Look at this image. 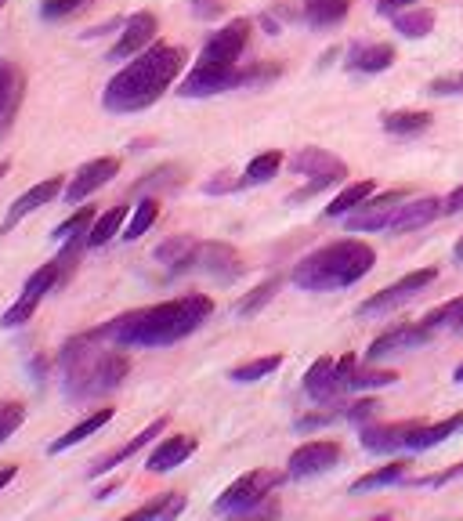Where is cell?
<instances>
[{
  "label": "cell",
  "mask_w": 463,
  "mask_h": 521,
  "mask_svg": "<svg viewBox=\"0 0 463 521\" xmlns=\"http://www.w3.org/2000/svg\"><path fill=\"white\" fill-rule=\"evenodd\" d=\"M210 315H214V301L207 294H185L178 301L123 312L98 330H102L105 341L120 344V348H167V344L192 337Z\"/></svg>",
  "instance_id": "6da1fadb"
},
{
  "label": "cell",
  "mask_w": 463,
  "mask_h": 521,
  "mask_svg": "<svg viewBox=\"0 0 463 521\" xmlns=\"http://www.w3.org/2000/svg\"><path fill=\"white\" fill-rule=\"evenodd\" d=\"M58 370H62V388L76 402L109 395L131 373V359L120 351V344L105 341L102 330H87L58 351Z\"/></svg>",
  "instance_id": "7a4b0ae2"
},
{
  "label": "cell",
  "mask_w": 463,
  "mask_h": 521,
  "mask_svg": "<svg viewBox=\"0 0 463 521\" xmlns=\"http://www.w3.org/2000/svg\"><path fill=\"white\" fill-rule=\"evenodd\" d=\"M181 66H185V51L174 48V44H152L142 55H134L131 62L105 84L102 105L116 116L142 113V109L160 102L163 91L178 80Z\"/></svg>",
  "instance_id": "3957f363"
},
{
  "label": "cell",
  "mask_w": 463,
  "mask_h": 521,
  "mask_svg": "<svg viewBox=\"0 0 463 521\" xmlns=\"http://www.w3.org/2000/svg\"><path fill=\"white\" fill-rule=\"evenodd\" d=\"M377 265V250L362 243V239H337L326 243L315 254L301 257L293 265V286H301L308 294H330V290H344L355 286L369 268Z\"/></svg>",
  "instance_id": "277c9868"
},
{
  "label": "cell",
  "mask_w": 463,
  "mask_h": 521,
  "mask_svg": "<svg viewBox=\"0 0 463 521\" xmlns=\"http://www.w3.org/2000/svg\"><path fill=\"white\" fill-rule=\"evenodd\" d=\"M279 482H283V474H275V471L243 474V478H236V482L218 496L214 511L218 514H261V518H272V514H279V507H275V500H272V489Z\"/></svg>",
  "instance_id": "5b68a950"
},
{
  "label": "cell",
  "mask_w": 463,
  "mask_h": 521,
  "mask_svg": "<svg viewBox=\"0 0 463 521\" xmlns=\"http://www.w3.org/2000/svg\"><path fill=\"white\" fill-rule=\"evenodd\" d=\"M435 268H416V272L402 275L398 283L384 286L380 294H373L369 301L359 304V315L366 319V315H384V312H395V308H402V304H409L416 294H424L427 286L435 283Z\"/></svg>",
  "instance_id": "8992f818"
},
{
  "label": "cell",
  "mask_w": 463,
  "mask_h": 521,
  "mask_svg": "<svg viewBox=\"0 0 463 521\" xmlns=\"http://www.w3.org/2000/svg\"><path fill=\"white\" fill-rule=\"evenodd\" d=\"M246 40H250V19H232L228 26H221L218 33H210L203 51H199V62H210V66H239V58L246 51Z\"/></svg>",
  "instance_id": "52a82bcc"
},
{
  "label": "cell",
  "mask_w": 463,
  "mask_h": 521,
  "mask_svg": "<svg viewBox=\"0 0 463 521\" xmlns=\"http://www.w3.org/2000/svg\"><path fill=\"white\" fill-rule=\"evenodd\" d=\"M406 199H409L406 189H391V192H380V196H369L362 207H355L348 214V232H380V228H388Z\"/></svg>",
  "instance_id": "ba28073f"
},
{
  "label": "cell",
  "mask_w": 463,
  "mask_h": 521,
  "mask_svg": "<svg viewBox=\"0 0 463 521\" xmlns=\"http://www.w3.org/2000/svg\"><path fill=\"white\" fill-rule=\"evenodd\" d=\"M344 449L330 438H319V442H304L290 453L286 460V478H315V474H326L330 467L341 464Z\"/></svg>",
  "instance_id": "9c48e42d"
},
{
  "label": "cell",
  "mask_w": 463,
  "mask_h": 521,
  "mask_svg": "<svg viewBox=\"0 0 463 521\" xmlns=\"http://www.w3.org/2000/svg\"><path fill=\"white\" fill-rule=\"evenodd\" d=\"M239 66H210V62H196L192 73L181 80L178 95L181 98H207L221 95V91H232L236 87Z\"/></svg>",
  "instance_id": "30bf717a"
},
{
  "label": "cell",
  "mask_w": 463,
  "mask_h": 521,
  "mask_svg": "<svg viewBox=\"0 0 463 521\" xmlns=\"http://www.w3.org/2000/svg\"><path fill=\"white\" fill-rule=\"evenodd\" d=\"M156 33H160V19H156L152 11H134L131 19L123 22V33L113 44V51H109V58H113V62H123V58L142 55L145 48L156 44Z\"/></svg>",
  "instance_id": "8fae6325"
},
{
  "label": "cell",
  "mask_w": 463,
  "mask_h": 521,
  "mask_svg": "<svg viewBox=\"0 0 463 521\" xmlns=\"http://www.w3.org/2000/svg\"><path fill=\"white\" fill-rule=\"evenodd\" d=\"M435 337V330L427 323H406V326H395V330L380 333L377 341L369 344L366 359L369 362H380V359H391V355H402V351H416L424 348L427 341Z\"/></svg>",
  "instance_id": "7c38bea8"
},
{
  "label": "cell",
  "mask_w": 463,
  "mask_h": 521,
  "mask_svg": "<svg viewBox=\"0 0 463 521\" xmlns=\"http://www.w3.org/2000/svg\"><path fill=\"white\" fill-rule=\"evenodd\" d=\"M120 174V160L116 156H102V160H91V163H84L80 171L73 174V181L66 185V203H84L87 196H95L98 189H105L109 181Z\"/></svg>",
  "instance_id": "4fadbf2b"
},
{
  "label": "cell",
  "mask_w": 463,
  "mask_h": 521,
  "mask_svg": "<svg viewBox=\"0 0 463 521\" xmlns=\"http://www.w3.org/2000/svg\"><path fill=\"white\" fill-rule=\"evenodd\" d=\"M192 272H207L221 283H232L243 275V257L228 243H199L196 247V261H192Z\"/></svg>",
  "instance_id": "5bb4252c"
},
{
  "label": "cell",
  "mask_w": 463,
  "mask_h": 521,
  "mask_svg": "<svg viewBox=\"0 0 463 521\" xmlns=\"http://www.w3.org/2000/svg\"><path fill=\"white\" fill-rule=\"evenodd\" d=\"M304 395L312 398V402H322V406H330V402H337L344 395L333 355H322L319 362H312V370L304 373Z\"/></svg>",
  "instance_id": "9a60e30c"
},
{
  "label": "cell",
  "mask_w": 463,
  "mask_h": 521,
  "mask_svg": "<svg viewBox=\"0 0 463 521\" xmlns=\"http://www.w3.org/2000/svg\"><path fill=\"white\" fill-rule=\"evenodd\" d=\"M58 192H62V178L37 181V185H33V189H26V192H22V196L15 199V203H11V210H8V221H4V225H0V236H8L11 228L19 225V221L26 218V214H33V210H40V207H48V203L58 196Z\"/></svg>",
  "instance_id": "2e32d148"
},
{
  "label": "cell",
  "mask_w": 463,
  "mask_h": 521,
  "mask_svg": "<svg viewBox=\"0 0 463 521\" xmlns=\"http://www.w3.org/2000/svg\"><path fill=\"white\" fill-rule=\"evenodd\" d=\"M413 431L416 420H406V424H362V449H369V453L409 449V435Z\"/></svg>",
  "instance_id": "e0dca14e"
},
{
  "label": "cell",
  "mask_w": 463,
  "mask_h": 521,
  "mask_svg": "<svg viewBox=\"0 0 463 521\" xmlns=\"http://www.w3.org/2000/svg\"><path fill=\"white\" fill-rule=\"evenodd\" d=\"M435 218H442V199H435V196L406 199V203L398 207L395 221L388 225V232H395V236H402V232H416V228L431 225Z\"/></svg>",
  "instance_id": "ac0fdd59"
},
{
  "label": "cell",
  "mask_w": 463,
  "mask_h": 521,
  "mask_svg": "<svg viewBox=\"0 0 463 521\" xmlns=\"http://www.w3.org/2000/svg\"><path fill=\"white\" fill-rule=\"evenodd\" d=\"M192 453H196V438L192 435H171L152 449L149 460H145V467H149L152 474H167V471H174V467L185 464Z\"/></svg>",
  "instance_id": "d6986e66"
},
{
  "label": "cell",
  "mask_w": 463,
  "mask_h": 521,
  "mask_svg": "<svg viewBox=\"0 0 463 521\" xmlns=\"http://www.w3.org/2000/svg\"><path fill=\"white\" fill-rule=\"evenodd\" d=\"M290 167L297 174H304V178H322V174L348 178V163L337 160V156H333V152H326V149H315V145H308V149L297 152V156L290 160Z\"/></svg>",
  "instance_id": "ffe728a7"
},
{
  "label": "cell",
  "mask_w": 463,
  "mask_h": 521,
  "mask_svg": "<svg viewBox=\"0 0 463 521\" xmlns=\"http://www.w3.org/2000/svg\"><path fill=\"white\" fill-rule=\"evenodd\" d=\"M163 431H167V417H160V420H152L149 427H145V431H138V435L131 438V442H127V446H120L116 449V453H109V456H102V460H98L95 467H91V474H105V471H113V467H120V464H127V460H131L134 453H142L145 446H149L152 438H160Z\"/></svg>",
  "instance_id": "44dd1931"
},
{
  "label": "cell",
  "mask_w": 463,
  "mask_h": 521,
  "mask_svg": "<svg viewBox=\"0 0 463 521\" xmlns=\"http://www.w3.org/2000/svg\"><path fill=\"white\" fill-rule=\"evenodd\" d=\"M196 247H199V239L192 236H174L167 239V243H160L156 247V261H160L167 272L181 275V272H192V261H196Z\"/></svg>",
  "instance_id": "7402d4cb"
},
{
  "label": "cell",
  "mask_w": 463,
  "mask_h": 521,
  "mask_svg": "<svg viewBox=\"0 0 463 521\" xmlns=\"http://www.w3.org/2000/svg\"><path fill=\"white\" fill-rule=\"evenodd\" d=\"M460 431H463V413L460 417L438 420V424H416V431L409 435V449H413V453H424V449L442 446L445 438L460 435Z\"/></svg>",
  "instance_id": "603a6c76"
},
{
  "label": "cell",
  "mask_w": 463,
  "mask_h": 521,
  "mask_svg": "<svg viewBox=\"0 0 463 521\" xmlns=\"http://www.w3.org/2000/svg\"><path fill=\"white\" fill-rule=\"evenodd\" d=\"M391 62H395V48L391 44H359L348 55L351 73H384Z\"/></svg>",
  "instance_id": "cb8c5ba5"
},
{
  "label": "cell",
  "mask_w": 463,
  "mask_h": 521,
  "mask_svg": "<svg viewBox=\"0 0 463 521\" xmlns=\"http://www.w3.org/2000/svg\"><path fill=\"white\" fill-rule=\"evenodd\" d=\"M109 420H113V409H95L91 417H84L76 427H69V431H66V435H62V438H55V442H51V446H48V453H51V456H58V453H66V449L80 446L84 438H91V435H95V431H102V427L109 424Z\"/></svg>",
  "instance_id": "d4e9b609"
},
{
  "label": "cell",
  "mask_w": 463,
  "mask_h": 521,
  "mask_svg": "<svg viewBox=\"0 0 463 521\" xmlns=\"http://www.w3.org/2000/svg\"><path fill=\"white\" fill-rule=\"evenodd\" d=\"M22 102V73L11 62H0V131L11 124Z\"/></svg>",
  "instance_id": "484cf974"
},
{
  "label": "cell",
  "mask_w": 463,
  "mask_h": 521,
  "mask_svg": "<svg viewBox=\"0 0 463 521\" xmlns=\"http://www.w3.org/2000/svg\"><path fill=\"white\" fill-rule=\"evenodd\" d=\"M351 0H304V22L315 29L341 26L348 19Z\"/></svg>",
  "instance_id": "4316f807"
},
{
  "label": "cell",
  "mask_w": 463,
  "mask_h": 521,
  "mask_svg": "<svg viewBox=\"0 0 463 521\" xmlns=\"http://www.w3.org/2000/svg\"><path fill=\"white\" fill-rule=\"evenodd\" d=\"M279 167H283V152H261V156H254V160L246 163L243 178H239V189H254V185H268V181L279 174Z\"/></svg>",
  "instance_id": "83f0119b"
},
{
  "label": "cell",
  "mask_w": 463,
  "mask_h": 521,
  "mask_svg": "<svg viewBox=\"0 0 463 521\" xmlns=\"http://www.w3.org/2000/svg\"><path fill=\"white\" fill-rule=\"evenodd\" d=\"M427 127H431V113H420V109H398V113L384 116V131L395 138H416Z\"/></svg>",
  "instance_id": "f1b7e54d"
},
{
  "label": "cell",
  "mask_w": 463,
  "mask_h": 521,
  "mask_svg": "<svg viewBox=\"0 0 463 521\" xmlns=\"http://www.w3.org/2000/svg\"><path fill=\"white\" fill-rule=\"evenodd\" d=\"M373 192H377V185H373L369 178L366 181H351V185H344V189H341V196H337L330 207H326V218H348L351 210L362 207V203H366Z\"/></svg>",
  "instance_id": "f546056e"
},
{
  "label": "cell",
  "mask_w": 463,
  "mask_h": 521,
  "mask_svg": "<svg viewBox=\"0 0 463 521\" xmlns=\"http://www.w3.org/2000/svg\"><path fill=\"white\" fill-rule=\"evenodd\" d=\"M123 221H127V207H109L102 214V218H95V225H91V232H87V247L91 250H98V247H105L109 239H116L123 232Z\"/></svg>",
  "instance_id": "4dcf8cb0"
},
{
  "label": "cell",
  "mask_w": 463,
  "mask_h": 521,
  "mask_svg": "<svg viewBox=\"0 0 463 521\" xmlns=\"http://www.w3.org/2000/svg\"><path fill=\"white\" fill-rule=\"evenodd\" d=\"M391 22H395V33H402V37L409 40H420L435 29V11H427V8L398 11V15H391Z\"/></svg>",
  "instance_id": "1f68e13d"
},
{
  "label": "cell",
  "mask_w": 463,
  "mask_h": 521,
  "mask_svg": "<svg viewBox=\"0 0 463 521\" xmlns=\"http://www.w3.org/2000/svg\"><path fill=\"white\" fill-rule=\"evenodd\" d=\"M406 474H409L406 460H395V464H388V467H377V471L362 474L359 482L351 485V493H369V489H384V485L406 482Z\"/></svg>",
  "instance_id": "d6a6232c"
},
{
  "label": "cell",
  "mask_w": 463,
  "mask_h": 521,
  "mask_svg": "<svg viewBox=\"0 0 463 521\" xmlns=\"http://www.w3.org/2000/svg\"><path fill=\"white\" fill-rule=\"evenodd\" d=\"M424 323L431 326L435 333H463V297L438 304L435 312L424 315Z\"/></svg>",
  "instance_id": "836d02e7"
},
{
  "label": "cell",
  "mask_w": 463,
  "mask_h": 521,
  "mask_svg": "<svg viewBox=\"0 0 463 521\" xmlns=\"http://www.w3.org/2000/svg\"><path fill=\"white\" fill-rule=\"evenodd\" d=\"M156 218H160V203H156V199H152V196H145L142 203H138V207H134L131 221H127V225H123V232H120V236L127 239V243H134V239H142L145 232H149V228L156 225Z\"/></svg>",
  "instance_id": "e575fe53"
},
{
  "label": "cell",
  "mask_w": 463,
  "mask_h": 521,
  "mask_svg": "<svg viewBox=\"0 0 463 521\" xmlns=\"http://www.w3.org/2000/svg\"><path fill=\"white\" fill-rule=\"evenodd\" d=\"M185 511V496L181 493H160L156 500H149L145 507H138V511L131 514V518H178V514Z\"/></svg>",
  "instance_id": "d590c367"
},
{
  "label": "cell",
  "mask_w": 463,
  "mask_h": 521,
  "mask_svg": "<svg viewBox=\"0 0 463 521\" xmlns=\"http://www.w3.org/2000/svg\"><path fill=\"white\" fill-rule=\"evenodd\" d=\"M283 366V355H265V359H250L243 362V366H236V370L228 373V380H236V384H254V380L268 377V373H275Z\"/></svg>",
  "instance_id": "8d00e7d4"
},
{
  "label": "cell",
  "mask_w": 463,
  "mask_h": 521,
  "mask_svg": "<svg viewBox=\"0 0 463 521\" xmlns=\"http://www.w3.org/2000/svg\"><path fill=\"white\" fill-rule=\"evenodd\" d=\"M91 225H95V210H91V207H80V210L73 214V218H66L62 225L55 228V239H58V243H66V239L87 236V232H91Z\"/></svg>",
  "instance_id": "74e56055"
},
{
  "label": "cell",
  "mask_w": 463,
  "mask_h": 521,
  "mask_svg": "<svg viewBox=\"0 0 463 521\" xmlns=\"http://www.w3.org/2000/svg\"><path fill=\"white\" fill-rule=\"evenodd\" d=\"M275 290H279V279H265L261 286H254V290L236 304V315H257L275 297Z\"/></svg>",
  "instance_id": "f35d334b"
},
{
  "label": "cell",
  "mask_w": 463,
  "mask_h": 521,
  "mask_svg": "<svg viewBox=\"0 0 463 521\" xmlns=\"http://www.w3.org/2000/svg\"><path fill=\"white\" fill-rule=\"evenodd\" d=\"M398 380V373L391 370H359L355 366V373H351V391H373V388H391Z\"/></svg>",
  "instance_id": "ab89813d"
},
{
  "label": "cell",
  "mask_w": 463,
  "mask_h": 521,
  "mask_svg": "<svg viewBox=\"0 0 463 521\" xmlns=\"http://www.w3.org/2000/svg\"><path fill=\"white\" fill-rule=\"evenodd\" d=\"M279 73H283V66H279V62H257V66L239 69L236 87H257V84H268V80H275V76H279Z\"/></svg>",
  "instance_id": "60d3db41"
},
{
  "label": "cell",
  "mask_w": 463,
  "mask_h": 521,
  "mask_svg": "<svg viewBox=\"0 0 463 521\" xmlns=\"http://www.w3.org/2000/svg\"><path fill=\"white\" fill-rule=\"evenodd\" d=\"M26 420V406L22 402H0V442H8Z\"/></svg>",
  "instance_id": "b9f144b4"
},
{
  "label": "cell",
  "mask_w": 463,
  "mask_h": 521,
  "mask_svg": "<svg viewBox=\"0 0 463 521\" xmlns=\"http://www.w3.org/2000/svg\"><path fill=\"white\" fill-rule=\"evenodd\" d=\"M91 0H44L40 4V15L48 22H62V19H69V15H76V11H84Z\"/></svg>",
  "instance_id": "7bdbcfd3"
},
{
  "label": "cell",
  "mask_w": 463,
  "mask_h": 521,
  "mask_svg": "<svg viewBox=\"0 0 463 521\" xmlns=\"http://www.w3.org/2000/svg\"><path fill=\"white\" fill-rule=\"evenodd\" d=\"M344 178H333V174H322V178H312L304 189H297V192H290V203H304V199H312V196H319L322 189H330V185H341Z\"/></svg>",
  "instance_id": "ee69618b"
},
{
  "label": "cell",
  "mask_w": 463,
  "mask_h": 521,
  "mask_svg": "<svg viewBox=\"0 0 463 521\" xmlns=\"http://www.w3.org/2000/svg\"><path fill=\"white\" fill-rule=\"evenodd\" d=\"M377 413H380L377 398H359V402H351V406L344 409V417L355 420V424H366V420H373Z\"/></svg>",
  "instance_id": "f6af8a7d"
},
{
  "label": "cell",
  "mask_w": 463,
  "mask_h": 521,
  "mask_svg": "<svg viewBox=\"0 0 463 521\" xmlns=\"http://www.w3.org/2000/svg\"><path fill=\"white\" fill-rule=\"evenodd\" d=\"M192 15H199V19H214V15H221V4L218 0H192Z\"/></svg>",
  "instance_id": "bcb514c9"
},
{
  "label": "cell",
  "mask_w": 463,
  "mask_h": 521,
  "mask_svg": "<svg viewBox=\"0 0 463 521\" xmlns=\"http://www.w3.org/2000/svg\"><path fill=\"white\" fill-rule=\"evenodd\" d=\"M442 214H449V218H453V214H463V185L442 199Z\"/></svg>",
  "instance_id": "7dc6e473"
},
{
  "label": "cell",
  "mask_w": 463,
  "mask_h": 521,
  "mask_svg": "<svg viewBox=\"0 0 463 521\" xmlns=\"http://www.w3.org/2000/svg\"><path fill=\"white\" fill-rule=\"evenodd\" d=\"M409 4H416V0H377V11L380 15H398V11H406Z\"/></svg>",
  "instance_id": "c3c4849f"
},
{
  "label": "cell",
  "mask_w": 463,
  "mask_h": 521,
  "mask_svg": "<svg viewBox=\"0 0 463 521\" xmlns=\"http://www.w3.org/2000/svg\"><path fill=\"white\" fill-rule=\"evenodd\" d=\"M453 91H460V80H435L431 84V95H453Z\"/></svg>",
  "instance_id": "681fc988"
},
{
  "label": "cell",
  "mask_w": 463,
  "mask_h": 521,
  "mask_svg": "<svg viewBox=\"0 0 463 521\" xmlns=\"http://www.w3.org/2000/svg\"><path fill=\"white\" fill-rule=\"evenodd\" d=\"M460 474H463V460L456 467H449L445 474H438V478H431L427 485H445V482H453V478H460Z\"/></svg>",
  "instance_id": "f907efd6"
},
{
  "label": "cell",
  "mask_w": 463,
  "mask_h": 521,
  "mask_svg": "<svg viewBox=\"0 0 463 521\" xmlns=\"http://www.w3.org/2000/svg\"><path fill=\"white\" fill-rule=\"evenodd\" d=\"M15 474H19V467H15V464L0 467V489H8V485H11V478H15Z\"/></svg>",
  "instance_id": "816d5d0a"
},
{
  "label": "cell",
  "mask_w": 463,
  "mask_h": 521,
  "mask_svg": "<svg viewBox=\"0 0 463 521\" xmlns=\"http://www.w3.org/2000/svg\"><path fill=\"white\" fill-rule=\"evenodd\" d=\"M453 257H456V261H460V265H463V236H460V243H456V250H453Z\"/></svg>",
  "instance_id": "f5cc1de1"
},
{
  "label": "cell",
  "mask_w": 463,
  "mask_h": 521,
  "mask_svg": "<svg viewBox=\"0 0 463 521\" xmlns=\"http://www.w3.org/2000/svg\"><path fill=\"white\" fill-rule=\"evenodd\" d=\"M456 384H463V362L456 366Z\"/></svg>",
  "instance_id": "db71d44e"
},
{
  "label": "cell",
  "mask_w": 463,
  "mask_h": 521,
  "mask_svg": "<svg viewBox=\"0 0 463 521\" xmlns=\"http://www.w3.org/2000/svg\"><path fill=\"white\" fill-rule=\"evenodd\" d=\"M4 174H8V163H0V178H4Z\"/></svg>",
  "instance_id": "11a10c76"
},
{
  "label": "cell",
  "mask_w": 463,
  "mask_h": 521,
  "mask_svg": "<svg viewBox=\"0 0 463 521\" xmlns=\"http://www.w3.org/2000/svg\"><path fill=\"white\" fill-rule=\"evenodd\" d=\"M460 95H463V73H460Z\"/></svg>",
  "instance_id": "9f6ffc18"
},
{
  "label": "cell",
  "mask_w": 463,
  "mask_h": 521,
  "mask_svg": "<svg viewBox=\"0 0 463 521\" xmlns=\"http://www.w3.org/2000/svg\"><path fill=\"white\" fill-rule=\"evenodd\" d=\"M4 4H8V0H0V11H4Z\"/></svg>",
  "instance_id": "6f0895ef"
}]
</instances>
